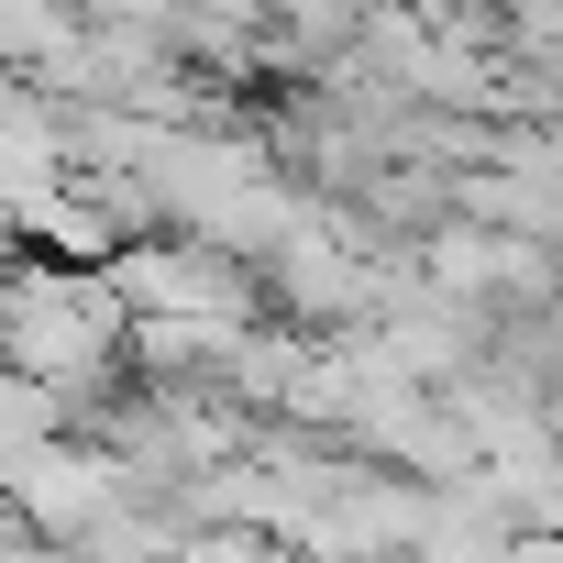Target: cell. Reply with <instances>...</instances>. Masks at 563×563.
<instances>
[]
</instances>
